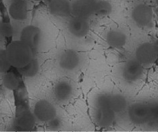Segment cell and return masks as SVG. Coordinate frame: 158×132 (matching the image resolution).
Listing matches in <instances>:
<instances>
[{"instance_id": "6da1fadb", "label": "cell", "mask_w": 158, "mask_h": 132, "mask_svg": "<svg viewBox=\"0 0 158 132\" xmlns=\"http://www.w3.org/2000/svg\"><path fill=\"white\" fill-rule=\"evenodd\" d=\"M7 58L11 66L20 69L33 58V50L21 40L14 41L6 49Z\"/></svg>"}, {"instance_id": "7a4b0ae2", "label": "cell", "mask_w": 158, "mask_h": 132, "mask_svg": "<svg viewBox=\"0 0 158 132\" xmlns=\"http://www.w3.org/2000/svg\"><path fill=\"white\" fill-rule=\"evenodd\" d=\"M128 117L135 125H143L152 121L157 120V106L156 104L149 105L137 102L129 107Z\"/></svg>"}, {"instance_id": "3957f363", "label": "cell", "mask_w": 158, "mask_h": 132, "mask_svg": "<svg viewBox=\"0 0 158 132\" xmlns=\"http://www.w3.org/2000/svg\"><path fill=\"white\" fill-rule=\"evenodd\" d=\"M57 64L60 69L67 73L74 72L81 65V55L76 50L67 49L61 52L57 59Z\"/></svg>"}, {"instance_id": "277c9868", "label": "cell", "mask_w": 158, "mask_h": 132, "mask_svg": "<svg viewBox=\"0 0 158 132\" xmlns=\"http://www.w3.org/2000/svg\"><path fill=\"white\" fill-rule=\"evenodd\" d=\"M32 113L36 121L47 123L57 116V109L48 100L40 99L35 103Z\"/></svg>"}, {"instance_id": "5b68a950", "label": "cell", "mask_w": 158, "mask_h": 132, "mask_svg": "<svg viewBox=\"0 0 158 132\" xmlns=\"http://www.w3.org/2000/svg\"><path fill=\"white\" fill-rule=\"evenodd\" d=\"M19 40L26 43L32 50H37L42 42V32L38 26H26L19 32Z\"/></svg>"}, {"instance_id": "8992f818", "label": "cell", "mask_w": 158, "mask_h": 132, "mask_svg": "<svg viewBox=\"0 0 158 132\" xmlns=\"http://www.w3.org/2000/svg\"><path fill=\"white\" fill-rule=\"evenodd\" d=\"M131 15L133 21L139 26L147 27L153 22V9L145 3H140L135 6L133 8Z\"/></svg>"}, {"instance_id": "52a82bcc", "label": "cell", "mask_w": 158, "mask_h": 132, "mask_svg": "<svg viewBox=\"0 0 158 132\" xmlns=\"http://www.w3.org/2000/svg\"><path fill=\"white\" fill-rule=\"evenodd\" d=\"M157 57V48L155 44L144 42L138 46L135 50V59L142 65H149Z\"/></svg>"}, {"instance_id": "ba28073f", "label": "cell", "mask_w": 158, "mask_h": 132, "mask_svg": "<svg viewBox=\"0 0 158 132\" xmlns=\"http://www.w3.org/2000/svg\"><path fill=\"white\" fill-rule=\"evenodd\" d=\"M143 74V66L135 58L130 59L126 62L121 69V75L125 81L136 82L141 78Z\"/></svg>"}, {"instance_id": "9c48e42d", "label": "cell", "mask_w": 158, "mask_h": 132, "mask_svg": "<svg viewBox=\"0 0 158 132\" xmlns=\"http://www.w3.org/2000/svg\"><path fill=\"white\" fill-rule=\"evenodd\" d=\"M67 28L73 36L82 38L89 34L90 23L87 18L74 16L69 21Z\"/></svg>"}, {"instance_id": "30bf717a", "label": "cell", "mask_w": 158, "mask_h": 132, "mask_svg": "<svg viewBox=\"0 0 158 132\" xmlns=\"http://www.w3.org/2000/svg\"><path fill=\"white\" fill-rule=\"evenodd\" d=\"M97 0H73L71 2V13L74 16L88 18L93 14Z\"/></svg>"}, {"instance_id": "8fae6325", "label": "cell", "mask_w": 158, "mask_h": 132, "mask_svg": "<svg viewBox=\"0 0 158 132\" xmlns=\"http://www.w3.org/2000/svg\"><path fill=\"white\" fill-rule=\"evenodd\" d=\"M10 18L15 22L25 21L28 18V5L25 0H12L8 6Z\"/></svg>"}, {"instance_id": "7c38bea8", "label": "cell", "mask_w": 158, "mask_h": 132, "mask_svg": "<svg viewBox=\"0 0 158 132\" xmlns=\"http://www.w3.org/2000/svg\"><path fill=\"white\" fill-rule=\"evenodd\" d=\"M74 94L72 84L67 81H60L55 85L53 89V96L55 100L60 103H68Z\"/></svg>"}, {"instance_id": "4fadbf2b", "label": "cell", "mask_w": 158, "mask_h": 132, "mask_svg": "<svg viewBox=\"0 0 158 132\" xmlns=\"http://www.w3.org/2000/svg\"><path fill=\"white\" fill-rule=\"evenodd\" d=\"M93 117L98 126L108 127L113 125L115 120L116 113L106 107H94Z\"/></svg>"}, {"instance_id": "5bb4252c", "label": "cell", "mask_w": 158, "mask_h": 132, "mask_svg": "<svg viewBox=\"0 0 158 132\" xmlns=\"http://www.w3.org/2000/svg\"><path fill=\"white\" fill-rule=\"evenodd\" d=\"M48 11L54 16H69L71 14V2L69 0H50Z\"/></svg>"}, {"instance_id": "9a60e30c", "label": "cell", "mask_w": 158, "mask_h": 132, "mask_svg": "<svg viewBox=\"0 0 158 132\" xmlns=\"http://www.w3.org/2000/svg\"><path fill=\"white\" fill-rule=\"evenodd\" d=\"M105 40L110 47L113 49H121L127 43V36L123 30L113 29L106 33Z\"/></svg>"}, {"instance_id": "2e32d148", "label": "cell", "mask_w": 158, "mask_h": 132, "mask_svg": "<svg viewBox=\"0 0 158 132\" xmlns=\"http://www.w3.org/2000/svg\"><path fill=\"white\" fill-rule=\"evenodd\" d=\"M36 121L33 113L30 111H23L19 113L14 121L15 128L19 131H28L32 129Z\"/></svg>"}, {"instance_id": "e0dca14e", "label": "cell", "mask_w": 158, "mask_h": 132, "mask_svg": "<svg viewBox=\"0 0 158 132\" xmlns=\"http://www.w3.org/2000/svg\"><path fill=\"white\" fill-rule=\"evenodd\" d=\"M109 107L116 114L121 113L127 109L128 101L127 98L121 94H109Z\"/></svg>"}, {"instance_id": "ac0fdd59", "label": "cell", "mask_w": 158, "mask_h": 132, "mask_svg": "<svg viewBox=\"0 0 158 132\" xmlns=\"http://www.w3.org/2000/svg\"><path fill=\"white\" fill-rule=\"evenodd\" d=\"M19 73L26 78H33L39 73L40 64L36 59L32 58L22 68L18 69Z\"/></svg>"}, {"instance_id": "d6986e66", "label": "cell", "mask_w": 158, "mask_h": 132, "mask_svg": "<svg viewBox=\"0 0 158 132\" xmlns=\"http://www.w3.org/2000/svg\"><path fill=\"white\" fill-rule=\"evenodd\" d=\"M2 83L6 89L14 91H16L20 86V80L16 75L7 71L3 75Z\"/></svg>"}, {"instance_id": "ffe728a7", "label": "cell", "mask_w": 158, "mask_h": 132, "mask_svg": "<svg viewBox=\"0 0 158 132\" xmlns=\"http://www.w3.org/2000/svg\"><path fill=\"white\" fill-rule=\"evenodd\" d=\"M113 11V6L106 0H98L96 2L93 14L99 17L108 16Z\"/></svg>"}, {"instance_id": "44dd1931", "label": "cell", "mask_w": 158, "mask_h": 132, "mask_svg": "<svg viewBox=\"0 0 158 132\" xmlns=\"http://www.w3.org/2000/svg\"><path fill=\"white\" fill-rule=\"evenodd\" d=\"M15 33V26L9 22L0 23V34L3 38H11Z\"/></svg>"}, {"instance_id": "7402d4cb", "label": "cell", "mask_w": 158, "mask_h": 132, "mask_svg": "<svg viewBox=\"0 0 158 132\" xmlns=\"http://www.w3.org/2000/svg\"><path fill=\"white\" fill-rule=\"evenodd\" d=\"M11 66L7 58L6 52L4 49H0V74H5L9 71Z\"/></svg>"}, {"instance_id": "603a6c76", "label": "cell", "mask_w": 158, "mask_h": 132, "mask_svg": "<svg viewBox=\"0 0 158 132\" xmlns=\"http://www.w3.org/2000/svg\"><path fill=\"white\" fill-rule=\"evenodd\" d=\"M48 123V127L50 130H60V128L62 126V121L60 118L58 117L57 116L52 119L48 122H47Z\"/></svg>"}, {"instance_id": "cb8c5ba5", "label": "cell", "mask_w": 158, "mask_h": 132, "mask_svg": "<svg viewBox=\"0 0 158 132\" xmlns=\"http://www.w3.org/2000/svg\"><path fill=\"white\" fill-rule=\"evenodd\" d=\"M3 37L1 35V34H0V44H1L2 42V40H3Z\"/></svg>"}, {"instance_id": "d4e9b609", "label": "cell", "mask_w": 158, "mask_h": 132, "mask_svg": "<svg viewBox=\"0 0 158 132\" xmlns=\"http://www.w3.org/2000/svg\"><path fill=\"white\" fill-rule=\"evenodd\" d=\"M34 1H35V2H41V1H43V0H34Z\"/></svg>"}]
</instances>
